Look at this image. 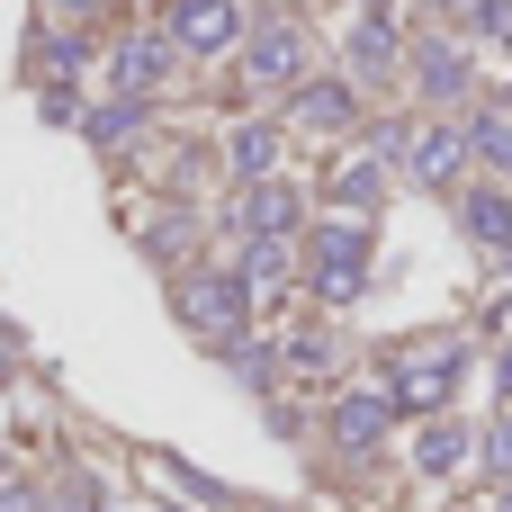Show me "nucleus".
I'll return each mask as SVG.
<instances>
[{
    "mask_svg": "<svg viewBox=\"0 0 512 512\" xmlns=\"http://www.w3.org/2000/svg\"><path fill=\"white\" fill-rule=\"evenodd\" d=\"M306 288H315L324 306H351V297L369 288V225H360V216H333V225L306 234Z\"/></svg>",
    "mask_w": 512,
    "mask_h": 512,
    "instance_id": "f257e3e1",
    "label": "nucleus"
},
{
    "mask_svg": "<svg viewBox=\"0 0 512 512\" xmlns=\"http://www.w3.org/2000/svg\"><path fill=\"white\" fill-rule=\"evenodd\" d=\"M459 369H468L459 342H414V351H396V369H387L396 414H441V405L459 396Z\"/></svg>",
    "mask_w": 512,
    "mask_h": 512,
    "instance_id": "f03ea898",
    "label": "nucleus"
},
{
    "mask_svg": "<svg viewBox=\"0 0 512 512\" xmlns=\"http://www.w3.org/2000/svg\"><path fill=\"white\" fill-rule=\"evenodd\" d=\"M180 324H189L198 342L234 351V342H243V324H252L243 279H234V270H198V279H180Z\"/></svg>",
    "mask_w": 512,
    "mask_h": 512,
    "instance_id": "7ed1b4c3",
    "label": "nucleus"
},
{
    "mask_svg": "<svg viewBox=\"0 0 512 512\" xmlns=\"http://www.w3.org/2000/svg\"><path fill=\"white\" fill-rule=\"evenodd\" d=\"M243 81L252 90H297L306 81V27L297 18H261L243 36Z\"/></svg>",
    "mask_w": 512,
    "mask_h": 512,
    "instance_id": "20e7f679",
    "label": "nucleus"
},
{
    "mask_svg": "<svg viewBox=\"0 0 512 512\" xmlns=\"http://www.w3.org/2000/svg\"><path fill=\"white\" fill-rule=\"evenodd\" d=\"M297 216H306V198H297L288 180H252V189H243V207H234L243 243H288V234H297Z\"/></svg>",
    "mask_w": 512,
    "mask_h": 512,
    "instance_id": "39448f33",
    "label": "nucleus"
},
{
    "mask_svg": "<svg viewBox=\"0 0 512 512\" xmlns=\"http://www.w3.org/2000/svg\"><path fill=\"white\" fill-rule=\"evenodd\" d=\"M243 36V9L234 0H171V45L180 54H225Z\"/></svg>",
    "mask_w": 512,
    "mask_h": 512,
    "instance_id": "423d86ee",
    "label": "nucleus"
},
{
    "mask_svg": "<svg viewBox=\"0 0 512 512\" xmlns=\"http://www.w3.org/2000/svg\"><path fill=\"white\" fill-rule=\"evenodd\" d=\"M387 432H396V396H387V387H360V396H342V405H333V441H342L351 459H360V450H378Z\"/></svg>",
    "mask_w": 512,
    "mask_h": 512,
    "instance_id": "0eeeda50",
    "label": "nucleus"
},
{
    "mask_svg": "<svg viewBox=\"0 0 512 512\" xmlns=\"http://www.w3.org/2000/svg\"><path fill=\"white\" fill-rule=\"evenodd\" d=\"M405 162H414V180H423V189H450V180L468 171V126H423Z\"/></svg>",
    "mask_w": 512,
    "mask_h": 512,
    "instance_id": "6e6552de",
    "label": "nucleus"
},
{
    "mask_svg": "<svg viewBox=\"0 0 512 512\" xmlns=\"http://www.w3.org/2000/svg\"><path fill=\"white\" fill-rule=\"evenodd\" d=\"M162 63H171V36H126V45L108 54V81H117V99H144V90L162 81Z\"/></svg>",
    "mask_w": 512,
    "mask_h": 512,
    "instance_id": "1a4fd4ad",
    "label": "nucleus"
},
{
    "mask_svg": "<svg viewBox=\"0 0 512 512\" xmlns=\"http://www.w3.org/2000/svg\"><path fill=\"white\" fill-rule=\"evenodd\" d=\"M288 117H297V126H315V135H342V126L360 117V99H351V81H297Z\"/></svg>",
    "mask_w": 512,
    "mask_h": 512,
    "instance_id": "9d476101",
    "label": "nucleus"
},
{
    "mask_svg": "<svg viewBox=\"0 0 512 512\" xmlns=\"http://www.w3.org/2000/svg\"><path fill=\"white\" fill-rule=\"evenodd\" d=\"M234 279H243V297H252V306H261V297H279V288L297 279V243H243V270H234Z\"/></svg>",
    "mask_w": 512,
    "mask_h": 512,
    "instance_id": "9b49d317",
    "label": "nucleus"
},
{
    "mask_svg": "<svg viewBox=\"0 0 512 512\" xmlns=\"http://www.w3.org/2000/svg\"><path fill=\"white\" fill-rule=\"evenodd\" d=\"M468 459H477V432H468V423H450V414L414 441V468H423V477H459Z\"/></svg>",
    "mask_w": 512,
    "mask_h": 512,
    "instance_id": "f8f14e48",
    "label": "nucleus"
},
{
    "mask_svg": "<svg viewBox=\"0 0 512 512\" xmlns=\"http://www.w3.org/2000/svg\"><path fill=\"white\" fill-rule=\"evenodd\" d=\"M414 81H423V99H468V54L459 45H423L414 54Z\"/></svg>",
    "mask_w": 512,
    "mask_h": 512,
    "instance_id": "ddd939ff",
    "label": "nucleus"
},
{
    "mask_svg": "<svg viewBox=\"0 0 512 512\" xmlns=\"http://www.w3.org/2000/svg\"><path fill=\"white\" fill-rule=\"evenodd\" d=\"M225 162H234V180H243V189H252V180H270V162H279V126H234Z\"/></svg>",
    "mask_w": 512,
    "mask_h": 512,
    "instance_id": "4468645a",
    "label": "nucleus"
},
{
    "mask_svg": "<svg viewBox=\"0 0 512 512\" xmlns=\"http://www.w3.org/2000/svg\"><path fill=\"white\" fill-rule=\"evenodd\" d=\"M351 63H360V72H387V63H396V18H387V9H369V18L351 27Z\"/></svg>",
    "mask_w": 512,
    "mask_h": 512,
    "instance_id": "2eb2a0df",
    "label": "nucleus"
},
{
    "mask_svg": "<svg viewBox=\"0 0 512 512\" xmlns=\"http://www.w3.org/2000/svg\"><path fill=\"white\" fill-rule=\"evenodd\" d=\"M333 198H342V207H378V198H387V162H378V153L342 162V171H333Z\"/></svg>",
    "mask_w": 512,
    "mask_h": 512,
    "instance_id": "dca6fc26",
    "label": "nucleus"
},
{
    "mask_svg": "<svg viewBox=\"0 0 512 512\" xmlns=\"http://www.w3.org/2000/svg\"><path fill=\"white\" fill-rule=\"evenodd\" d=\"M468 153H486L495 171H512V117H504V108H486V117L468 126Z\"/></svg>",
    "mask_w": 512,
    "mask_h": 512,
    "instance_id": "f3484780",
    "label": "nucleus"
},
{
    "mask_svg": "<svg viewBox=\"0 0 512 512\" xmlns=\"http://www.w3.org/2000/svg\"><path fill=\"white\" fill-rule=\"evenodd\" d=\"M135 126H144V99H108V108L90 117V144H126Z\"/></svg>",
    "mask_w": 512,
    "mask_h": 512,
    "instance_id": "a211bd4d",
    "label": "nucleus"
},
{
    "mask_svg": "<svg viewBox=\"0 0 512 512\" xmlns=\"http://www.w3.org/2000/svg\"><path fill=\"white\" fill-rule=\"evenodd\" d=\"M477 450H486V468H495V477L512 486V405H504V423H495V432H486Z\"/></svg>",
    "mask_w": 512,
    "mask_h": 512,
    "instance_id": "6ab92c4d",
    "label": "nucleus"
},
{
    "mask_svg": "<svg viewBox=\"0 0 512 512\" xmlns=\"http://www.w3.org/2000/svg\"><path fill=\"white\" fill-rule=\"evenodd\" d=\"M288 369H333V342H324V333H297V342H288Z\"/></svg>",
    "mask_w": 512,
    "mask_h": 512,
    "instance_id": "aec40b11",
    "label": "nucleus"
},
{
    "mask_svg": "<svg viewBox=\"0 0 512 512\" xmlns=\"http://www.w3.org/2000/svg\"><path fill=\"white\" fill-rule=\"evenodd\" d=\"M477 27H486V36H512V0H486V9H477Z\"/></svg>",
    "mask_w": 512,
    "mask_h": 512,
    "instance_id": "412c9836",
    "label": "nucleus"
},
{
    "mask_svg": "<svg viewBox=\"0 0 512 512\" xmlns=\"http://www.w3.org/2000/svg\"><path fill=\"white\" fill-rule=\"evenodd\" d=\"M0 512H45V504H36L27 486H0Z\"/></svg>",
    "mask_w": 512,
    "mask_h": 512,
    "instance_id": "4be33fe9",
    "label": "nucleus"
},
{
    "mask_svg": "<svg viewBox=\"0 0 512 512\" xmlns=\"http://www.w3.org/2000/svg\"><path fill=\"white\" fill-rule=\"evenodd\" d=\"M432 9H441V18H477L486 0H432Z\"/></svg>",
    "mask_w": 512,
    "mask_h": 512,
    "instance_id": "5701e85b",
    "label": "nucleus"
},
{
    "mask_svg": "<svg viewBox=\"0 0 512 512\" xmlns=\"http://www.w3.org/2000/svg\"><path fill=\"white\" fill-rule=\"evenodd\" d=\"M54 9H63V18H90V9H99V0H54Z\"/></svg>",
    "mask_w": 512,
    "mask_h": 512,
    "instance_id": "b1692460",
    "label": "nucleus"
},
{
    "mask_svg": "<svg viewBox=\"0 0 512 512\" xmlns=\"http://www.w3.org/2000/svg\"><path fill=\"white\" fill-rule=\"evenodd\" d=\"M495 512H512V486H504V495H495Z\"/></svg>",
    "mask_w": 512,
    "mask_h": 512,
    "instance_id": "393cba45",
    "label": "nucleus"
},
{
    "mask_svg": "<svg viewBox=\"0 0 512 512\" xmlns=\"http://www.w3.org/2000/svg\"><path fill=\"white\" fill-rule=\"evenodd\" d=\"M504 117H512V90H504Z\"/></svg>",
    "mask_w": 512,
    "mask_h": 512,
    "instance_id": "a878e982",
    "label": "nucleus"
}]
</instances>
